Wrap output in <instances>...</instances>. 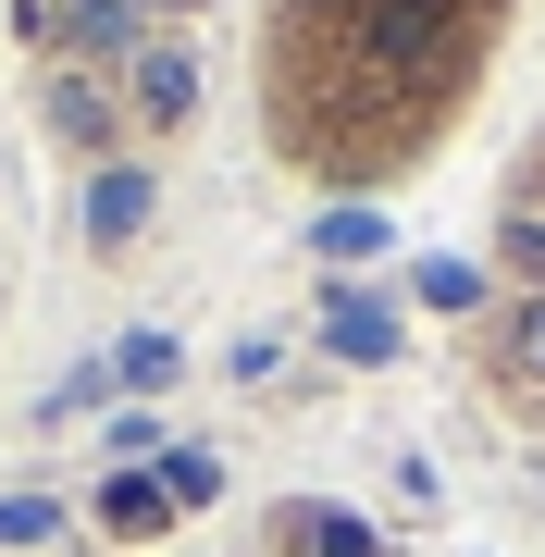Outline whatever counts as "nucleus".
Listing matches in <instances>:
<instances>
[{"instance_id": "6e6552de", "label": "nucleus", "mask_w": 545, "mask_h": 557, "mask_svg": "<svg viewBox=\"0 0 545 557\" xmlns=\"http://www.w3.org/2000/svg\"><path fill=\"white\" fill-rule=\"evenodd\" d=\"M323 248L360 260V248H384V223H372V211H323Z\"/></svg>"}, {"instance_id": "f03ea898", "label": "nucleus", "mask_w": 545, "mask_h": 557, "mask_svg": "<svg viewBox=\"0 0 545 557\" xmlns=\"http://www.w3.org/2000/svg\"><path fill=\"white\" fill-rule=\"evenodd\" d=\"M323 322H335V359H397V310H384V298H360V285H335V298H323Z\"/></svg>"}, {"instance_id": "f8f14e48", "label": "nucleus", "mask_w": 545, "mask_h": 557, "mask_svg": "<svg viewBox=\"0 0 545 557\" xmlns=\"http://www.w3.org/2000/svg\"><path fill=\"white\" fill-rule=\"evenodd\" d=\"M508 248H521V260H533V273H545V199H533L521 223H508Z\"/></svg>"}, {"instance_id": "20e7f679", "label": "nucleus", "mask_w": 545, "mask_h": 557, "mask_svg": "<svg viewBox=\"0 0 545 557\" xmlns=\"http://www.w3.org/2000/svg\"><path fill=\"white\" fill-rule=\"evenodd\" d=\"M50 124H62L75 149H100V137H112V100H100L87 75H62V87H50Z\"/></svg>"}, {"instance_id": "1a4fd4ad", "label": "nucleus", "mask_w": 545, "mask_h": 557, "mask_svg": "<svg viewBox=\"0 0 545 557\" xmlns=\"http://www.w3.org/2000/svg\"><path fill=\"white\" fill-rule=\"evenodd\" d=\"M75 25H87V38H100V50H124V38H137V0H87Z\"/></svg>"}, {"instance_id": "9d476101", "label": "nucleus", "mask_w": 545, "mask_h": 557, "mask_svg": "<svg viewBox=\"0 0 545 557\" xmlns=\"http://www.w3.org/2000/svg\"><path fill=\"white\" fill-rule=\"evenodd\" d=\"M162 520V483H112V533H149Z\"/></svg>"}, {"instance_id": "7ed1b4c3", "label": "nucleus", "mask_w": 545, "mask_h": 557, "mask_svg": "<svg viewBox=\"0 0 545 557\" xmlns=\"http://www.w3.org/2000/svg\"><path fill=\"white\" fill-rule=\"evenodd\" d=\"M137 223H149V174H100V199H87V236H100V248H124Z\"/></svg>"}, {"instance_id": "f257e3e1", "label": "nucleus", "mask_w": 545, "mask_h": 557, "mask_svg": "<svg viewBox=\"0 0 545 557\" xmlns=\"http://www.w3.org/2000/svg\"><path fill=\"white\" fill-rule=\"evenodd\" d=\"M137 112H149V124H186V112H199V62H186L174 38L137 50Z\"/></svg>"}, {"instance_id": "0eeeda50", "label": "nucleus", "mask_w": 545, "mask_h": 557, "mask_svg": "<svg viewBox=\"0 0 545 557\" xmlns=\"http://www.w3.org/2000/svg\"><path fill=\"white\" fill-rule=\"evenodd\" d=\"M112 372H124V384H162V372H174V335H124Z\"/></svg>"}, {"instance_id": "9b49d317", "label": "nucleus", "mask_w": 545, "mask_h": 557, "mask_svg": "<svg viewBox=\"0 0 545 557\" xmlns=\"http://www.w3.org/2000/svg\"><path fill=\"white\" fill-rule=\"evenodd\" d=\"M50 520H62L50 496H13V508H0V545H38V533H50Z\"/></svg>"}, {"instance_id": "39448f33", "label": "nucleus", "mask_w": 545, "mask_h": 557, "mask_svg": "<svg viewBox=\"0 0 545 557\" xmlns=\"http://www.w3.org/2000/svg\"><path fill=\"white\" fill-rule=\"evenodd\" d=\"M508 384H545V298L508 310Z\"/></svg>"}, {"instance_id": "423d86ee", "label": "nucleus", "mask_w": 545, "mask_h": 557, "mask_svg": "<svg viewBox=\"0 0 545 557\" xmlns=\"http://www.w3.org/2000/svg\"><path fill=\"white\" fill-rule=\"evenodd\" d=\"M422 298H434V310H471V298H484V273H471V260H422Z\"/></svg>"}]
</instances>
